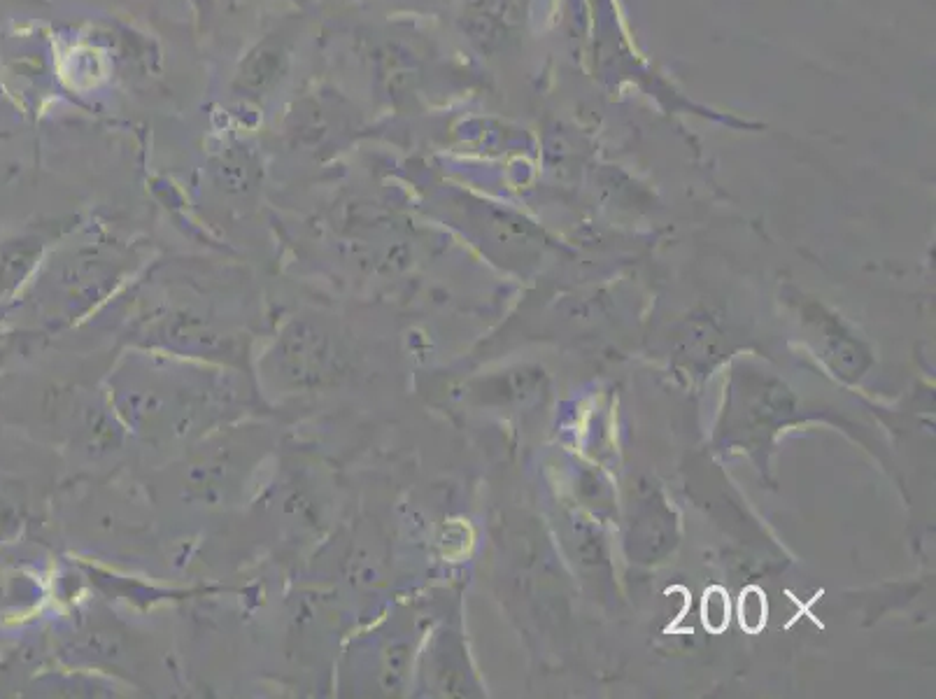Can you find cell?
Wrapping results in <instances>:
<instances>
[{
	"instance_id": "obj_2",
	"label": "cell",
	"mask_w": 936,
	"mask_h": 699,
	"mask_svg": "<svg viewBox=\"0 0 936 699\" xmlns=\"http://www.w3.org/2000/svg\"><path fill=\"white\" fill-rule=\"evenodd\" d=\"M739 616H741V627L750 634H757L767 623V597L760 588H748L743 590L741 602H739Z\"/></svg>"
},
{
	"instance_id": "obj_1",
	"label": "cell",
	"mask_w": 936,
	"mask_h": 699,
	"mask_svg": "<svg viewBox=\"0 0 936 699\" xmlns=\"http://www.w3.org/2000/svg\"><path fill=\"white\" fill-rule=\"evenodd\" d=\"M701 620H704V627L708 632L720 634L727 630L729 625V595L720 585H713V588L706 590L704 595V604H701Z\"/></svg>"
}]
</instances>
